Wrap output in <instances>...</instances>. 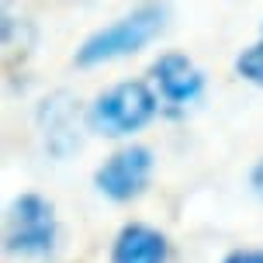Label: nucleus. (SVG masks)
<instances>
[{
    "label": "nucleus",
    "mask_w": 263,
    "mask_h": 263,
    "mask_svg": "<svg viewBox=\"0 0 263 263\" xmlns=\"http://www.w3.org/2000/svg\"><path fill=\"white\" fill-rule=\"evenodd\" d=\"M156 93L149 90V83L142 80H125L115 83L111 90H104L87 111V125L97 135L107 139H121L132 132L145 128L149 121L156 118Z\"/></svg>",
    "instance_id": "f03ea898"
},
{
    "label": "nucleus",
    "mask_w": 263,
    "mask_h": 263,
    "mask_svg": "<svg viewBox=\"0 0 263 263\" xmlns=\"http://www.w3.org/2000/svg\"><path fill=\"white\" fill-rule=\"evenodd\" d=\"M153 177V149L149 145H125L115 156H107L97 173H93V187L111 201H135L149 187Z\"/></svg>",
    "instance_id": "20e7f679"
},
{
    "label": "nucleus",
    "mask_w": 263,
    "mask_h": 263,
    "mask_svg": "<svg viewBox=\"0 0 263 263\" xmlns=\"http://www.w3.org/2000/svg\"><path fill=\"white\" fill-rule=\"evenodd\" d=\"M222 263H263V250H232Z\"/></svg>",
    "instance_id": "1a4fd4ad"
},
{
    "label": "nucleus",
    "mask_w": 263,
    "mask_h": 263,
    "mask_svg": "<svg viewBox=\"0 0 263 263\" xmlns=\"http://www.w3.org/2000/svg\"><path fill=\"white\" fill-rule=\"evenodd\" d=\"M153 80L166 104H191L204 90V73L184 52H166L153 63Z\"/></svg>",
    "instance_id": "39448f33"
},
{
    "label": "nucleus",
    "mask_w": 263,
    "mask_h": 263,
    "mask_svg": "<svg viewBox=\"0 0 263 263\" xmlns=\"http://www.w3.org/2000/svg\"><path fill=\"white\" fill-rule=\"evenodd\" d=\"M42 128H45V145L52 156H69L80 145L77 139V107L69 101V93H55L52 101H45L42 107Z\"/></svg>",
    "instance_id": "0eeeda50"
},
{
    "label": "nucleus",
    "mask_w": 263,
    "mask_h": 263,
    "mask_svg": "<svg viewBox=\"0 0 263 263\" xmlns=\"http://www.w3.org/2000/svg\"><path fill=\"white\" fill-rule=\"evenodd\" d=\"M55 208L42 194H21L4 215V250L14 256H49L55 250Z\"/></svg>",
    "instance_id": "7ed1b4c3"
},
{
    "label": "nucleus",
    "mask_w": 263,
    "mask_h": 263,
    "mask_svg": "<svg viewBox=\"0 0 263 263\" xmlns=\"http://www.w3.org/2000/svg\"><path fill=\"white\" fill-rule=\"evenodd\" d=\"M166 256H170L166 236L142 222L121 225L115 246H111V263H166Z\"/></svg>",
    "instance_id": "423d86ee"
},
{
    "label": "nucleus",
    "mask_w": 263,
    "mask_h": 263,
    "mask_svg": "<svg viewBox=\"0 0 263 263\" xmlns=\"http://www.w3.org/2000/svg\"><path fill=\"white\" fill-rule=\"evenodd\" d=\"M163 28H166V7L163 4H142L132 14L118 17L115 25L93 31L90 39L77 49L73 63L77 66H101V63H111V59H125V55L145 49Z\"/></svg>",
    "instance_id": "f257e3e1"
},
{
    "label": "nucleus",
    "mask_w": 263,
    "mask_h": 263,
    "mask_svg": "<svg viewBox=\"0 0 263 263\" xmlns=\"http://www.w3.org/2000/svg\"><path fill=\"white\" fill-rule=\"evenodd\" d=\"M250 184H253V191H256V197H263V159L253 166V173H250Z\"/></svg>",
    "instance_id": "9d476101"
},
{
    "label": "nucleus",
    "mask_w": 263,
    "mask_h": 263,
    "mask_svg": "<svg viewBox=\"0 0 263 263\" xmlns=\"http://www.w3.org/2000/svg\"><path fill=\"white\" fill-rule=\"evenodd\" d=\"M236 73L242 80H250L256 87H263V42L250 45V49H242L236 59Z\"/></svg>",
    "instance_id": "6e6552de"
}]
</instances>
